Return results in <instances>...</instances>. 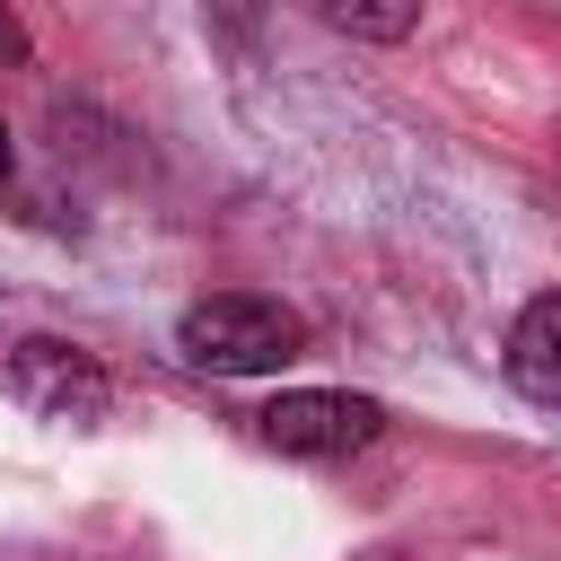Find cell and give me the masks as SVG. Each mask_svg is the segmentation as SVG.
Listing matches in <instances>:
<instances>
[{"label": "cell", "instance_id": "6da1fadb", "mask_svg": "<svg viewBox=\"0 0 561 561\" xmlns=\"http://www.w3.org/2000/svg\"><path fill=\"white\" fill-rule=\"evenodd\" d=\"M175 351L210 377H272V368L307 359V316L263 289H219L175 316Z\"/></svg>", "mask_w": 561, "mask_h": 561}, {"label": "cell", "instance_id": "277c9868", "mask_svg": "<svg viewBox=\"0 0 561 561\" xmlns=\"http://www.w3.org/2000/svg\"><path fill=\"white\" fill-rule=\"evenodd\" d=\"M500 368H508V386H517L526 403L561 412V289H535V298L517 307V324H508V351H500Z\"/></svg>", "mask_w": 561, "mask_h": 561}, {"label": "cell", "instance_id": "7a4b0ae2", "mask_svg": "<svg viewBox=\"0 0 561 561\" xmlns=\"http://www.w3.org/2000/svg\"><path fill=\"white\" fill-rule=\"evenodd\" d=\"M263 447L280 456H307V465H333V456H359L377 430H386V403L377 394H351V386H289L254 412Z\"/></svg>", "mask_w": 561, "mask_h": 561}, {"label": "cell", "instance_id": "8992f818", "mask_svg": "<svg viewBox=\"0 0 561 561\" xmlns=\"http://www.w3.org/2000/svg\"><path fill=\"white\" fill-rule=\"evenodd\" d=\"M26 61H35V35H26V26H18V9L0 0V70H26Z\"/></svg>", "mask_w": 561, "mask_h": 561}, {"label": "cell", "instance_id": "3957f363", "mask_svg": "<svg viewBox=\"0 0 561 561\" xmlns=\"http://www.w3.org/2000/svg\"><path fill=\"white\" fill-rule=\"evenodd\" d=\"M9 386H18L26 412L70 421V430H96L105 403H114L96 351H79V342H61V333H26V342H9Z\"/></svg>", "mask_w": 561, "mask_h": 561}, {"label": "cell", "instance_id": "52a82bcc", "mask_svg": "<svg viewBox=\"0 0 561 561\" xmlns=\"http://www.w3.org/2000/svg\"><path fill=\"white\" fill-rule=\"evenodd\" d=\"M0 184H9V123H0Z\"/></svg>", "mask_w": 561, "mask_h": 561}, {"label": "cell", "instance_id": "5b68a950", "mask_svg": "<svg viewBox=\"0 0 561 561\" xmlns=\"http://www.w3.org/2000/svg\"><path fill=\"white\" fill-rule=\"evenodd\" d=\"M316 26L351 35V44H403L421 26V0H298Z\"/></svg>", "mask_w": 561, "mask_h": 561}]
</instances>
